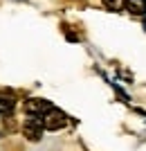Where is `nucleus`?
<instances>
[{"mask_svg":"<svg viewBox=\"0 0 146 151\" xmlns=\"http://www.w3.org/2000/svg\"><path fill=\"white\" fill-rule=\"evenodd\" d=\"M43 124L47 131H61L65 124H68V115L63 113V111H58V108L52 106L47 113L43 115Z\"/></svg>","mask_w":146,"mask_h":151,"instance_id":"2","label":"nucleus"},{"mask_svg":"<svg viewBox=\"0 0 146 151\" xmlns=\"http://www.w3.org/2000/svg\"><path fill=\"white\" fill-rule=\"evenodd\" d=\"M52 108V101L43 99V97H32V99L25 101V111L29 115H45Z\"/></svg>","mask_w":146,"mask_h":151,"instance_id":"3","label":"nucleus"},{"mask_svg":"<svg viewBox=\"0 0 146 151\" xmlns=\"http://www.w3.org/2000/svg\"><path fill=\"white\" fill-rule=\"evenodd\" d=\"M5 131H7V126H5V115L0 113V138L5 135Z\"/></svg>","mask_w":146,"mask_h":151,"instance_id":"7","label":"nucleus"},{"mask_svg":"<svg viewBox=\"0 0 146 151\" xmlns=\"http://www.w3.org/2000/svg\"><path fill=\"white\" fill-rule=\"evenodd\" d=\"M103 5L108 7L110 12H119L121 7H124V0H103Z\"/></svg>","mask_w":146,"mask_h":151,"instance_id":"6","label":"nucleus"},{"mask_svg":"<svg viewBox=\"0 0 146 151\" xmlns=\"http://www.w3.org/2000/svg\"><path fill=\"white\" fill-rule=\"evenodd\" d=\"M124 7L130 16H146V0H124Z\"/></svg>","mask_w":146,"mask_h":151,"instance_id":"4","label":"nucleus"},{"mask_svg":"<svg viewBox=\"0 0 146 151\" xmlns=\"http://www.w3.org/2000/svg\"><path fill=\"white\" fill-rule=\"evenodd\" d=\"M14 108H16V101H14L9 95H0V113L2 115H11Z\"/></svg>","mask_w":146,"mask_h":151,"instance_id":"5","label":"nucleus"},{"mask_svg":"<svg viewBox=\"0 0 146 151\" xmlns=\"http://www.w3.org/2000/svg\"><path fill=\"white\" fill-rule=\"evenodd\" d=\"M45 124H43V115H29L27 113V120L23 124V135H25L29 142H38L43 138Z\"/></svg>","mask_w":146,"mask_h":151,"instance_id":"1","label":"nucleus"}]
</instances>
